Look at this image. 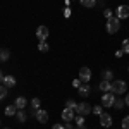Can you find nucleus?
Returning <instances> with one entry per match:
<instances>
[{
    "label": "nucleus",
    "instance_id": "nucleus-24",
    "mask_svg": "<svg viewBox=\"0 0 129 129\" xmlns=\"http://www.w3.org/2000/svg\"><path fill=\"white\" fill-rule=\"evenodd\" d=\"M7 89H9V88H5L4 84H0V100L5 98V95H7Z\"/></svg>",
    "mask_w": 129,
    "mask_h": 129
},
{
    "label": "nucleus",
    "instance_id": "nucleus-17",
    "mask_svg": "<svg viewBox=\"0 0 129 129\" xmlns=\"http://www.w3.org/2000/svg\"><path fill=\"white\" fill-rule=\"evenodd\" d=\"M16 117H17V120H19V122H24L28 115H26V112H24V109H19V110H17V114H16Z\"/></svg>",
    "mask_w": 129,
    "mask_h": 129
},
{
    "label": "nucleus",
    "instance_id": "nucleus-1",
    "mask_svg": "<svg viewBox=\"0 0 129 129\" xmlns=\"http://www.w3.org/2000/svg\"><path fill=\"white\" fill-rule=\"evenodd\" d=\"M119 28H120V19H119V17L112 16V17H109V19H107V33L115 35V33L119 31Z\"/></svg>",
    "mask_w": 129,
    "mask_h": 129
},
{
    "label": "nucleus",
    "instance_id": "nucleus-4",
    "mask_svg": "<svg viewBox=\"0 0 129 129\" xmlns=\"http://www.w3.org/2000/svg\"><path fill=\"white\" fill-rule=\"evenodd\" d=\"M50 31L47 26H38V29H36V38L40 41H47V38H48Z\"/></svg>",
    "mask_w": 129,
    "mask_h": 129
},
{
    "label": "nucleus",
    "instance_id": "nucleus-7",
    "mask_svg": "<svg viewBox=\"0 0 129 129\" xmlns=\"http://www.w3.org/2000/svg\"><path fill=\"white\" fill-rule=\"evenodd\" d=\"M115 12H117V17L119 19H127L129 17V5H119Z\"/></svg>",
    "mask_w": 129,
    "mask_h": 129
},
{
    "label": "nucleus",
    "instance_id": "nucleus-10",
    "mask_svg": "<svg viewBox=\"0 0 129 129\" xmlns=\"http://www.w3.org/2000/svg\"><path fill=\"white\" fill-rule=\"evenodd\" d=\"M100 124H102V127H110L112 126V117L109 114H102L100 115Z\"/></svg>",
    "mask_w": 129,
    "mask_h": 129
},
{
    "label": "nucleus",
    "instance_id": "nucleus-20",
    "mask_svg": "<svg viewBox=\"0 0 129 129\" xmlns=\"http://www.w3.org/2000/svg\"><path fill=\"white\" fill-rule=\"evenodd\" d=\"M48 43H47V41H40V45H38V50H40V52H48Z\"/></svg>",
    "mask_w": 129,
    "mask_h": 129
},
{
    "label": "nucleus",
    "instance_id": "nucleus-29",
    "mask_svg": "<svg viewBox=\"0 0 129 129\" xmlns=\"http://www.w3.org/2000/svg\"><path fill=\"white\" fill-rule=\"evenodd\" d=\"M103 14H105V17H107V19L112 17V10H110V9H105V10H103Z\"/></svg>",
    "mask_w": 129,
    "mask_h": 129
},
{
    "label": "nucleus",
    "instance_id": "nucleus-3",
    "mask_svg": "<svg viewBox=\"0 0 129 129\" xmlns=\"http://www.w3.org/2000/svg\"><path fill=\"white\" fill-rule=\"evenodd\" d=\"M114 102H115V95L109 91V93H103V96H102V103H103V107H114Z\"/></svg>",
    "mask_w": 129,
    "mask_h": 129
},
{
    "label": "nucleus",
    "instance_id": "nucleus-27",
    "mask_svg": "<svg viewBox=\"0 0 129 129\" xmlns=\"http://www.w3.org/2000/svg\"><path fill=\"white\" fill-rule=\"evenodd\" d=\"M74 120H76V124H78V126H79V124H84V117H83V115H78Z\"/></svg>",
    "mask_w": 129,
    "mask_h": 129
},
{
    "label": "nucleus",
    "instance_id": "nucleus-13",
    "mask_svg": "<svg viewBox=\"0 0 129 129\" xmlns=\"http://www.w3.org/2000/svg\"><path fill=\"white\" fill-rule=\"evenodd\" d=\"M78 93H79L81 96H88V95H89V86H88V83L81 84L79 88H78Z\"/></svg>",
    "mask_w": 129,
    "mask_h": 129
},
{
    "label": "nucleus",
    "instance_id": "nucleus-32",
    "mask_svg": "<svg viewBox=\"0 0 129 129\" xmlns=\"http://www.w3.org/2000/svg\"><path fill=\"white\" fill-rule=\"evenodd\" d=\"M76 129H86V126H84V124H79V126H78Z\"/></svg>",
    "mask_w": 129,
    "mask_h": 129
},
{
    "label": "nucleus",
    "instance_id": "nucleus-8",
    "mask_svg": "<svg viewBox=\"0 0 129 129\" xmlns=\"http://www.w3.org/2000/svg\"><path fill=\"white\" fill-rule=\"evenodd\" d=\"M74 119V109H66L62 110V120L64 122H71V120Z\"/></svg>",
    "mask_w": 129,
    "mask_h": 129
},
{
    "label": "nucleus",
    "instance_id": "nucleus-23",
    "mask_svg": "<svg viewBox=\"0 0 129 129\" xmlns=\"http://www.w3.org/2000/svg\"><path fill=\"white\" fill-rule=\"evenodd\" d=\"M66 107H67V109H74V110H76L78 103H76L74 100H67V102H66Z\"/></svg>",
    "mask_w": 129,
    "mask_h": 129
},
{
    "label": "nucleus",
    "instance_id": "nucleus-15",
    "mask_svg": "<svg viewBox=\"0 0 129 129\" xmlns=\"http://www.w3.org/2000/svg\"><path fill=\"white\" fill-rule=\"evenodd\" d=\"M102 79H103V81H112V79H114V72H112L110 69L102 71Z\"/></svg>",
    "mask_w": 129,
    "mask_h": 129
},
{
    "label": "nucleus",
    "instance_id": "nucleus-5",
    "mask_svg": "<svg viewBox=\"0 0 129 129\" xmlns=\"http://www.w3.org/2000/svg\"><path fill=\"white\" fill-rule=\"evenodd\" d=\"M91 110H93V109L89 107L88 103H84V102H83V103H78V107H76V112H78V115H83V117H84V115H88Z\"/></svg>",
    "mask_w": 129,
    "mask_h": 129
},
{
    "label": "nucleus",
    "instance_id": "nucleus-18",
    "mask_svg": "<svg viewBox=\"0 0 129 129\" xmlns=\"http://www.w3.org/2000/svg\"><path fill=\"white\" fill-rule=\"evenodd\" d=\"M9 57H10V52L9 50H0V60H2V62H5V60H9Z\"/></svg>",
    "mask_w": 129,
    "mask_h": 129
},
{
    "label": "nucleus",
    "instance_id": "nucleus-33",
    "mask_svg": "<svg viewBox=\"0 0 129 129\" xmlns=\"http://www.w3.org/2000/svg\"><path fill=\"white\" fill-rule=\"evenodd\" d=\"M124 102H126V105H129V93L126 95V100H124Z\"/></svg>",
    "mask_w": 129,
    "mask_h": 129
},
{
    "label": "nucleus",
    "instance_id": "nucleus-25",
    "mask_svg": "<svg viewBox=\"0 0 129 129\" xmlns=\"http://www.w3.org/2000/svg\"><path fill=\"white\" fill-rule=\"evenodd\" d=\"M122 52H124V53H129V40L122 41Z\"/></svg>",
    "mask_w": 129,
    "mask_h": 129
},
{
    "label": "nucleus",
    "instance_id": "nucleus-2",
    "mask_svg": "<svg viewBox=\"0 0 129 129\" xmlns=\"http://www.w3.org/2000/svg\"><path fill=\"white\" fill-rule=\"evenodd\" d=\"M110 91L115 93V95H122V93L127 91V84H126L122 79H115V81H112V88H110Z\"/></svg>",
    "mask_w": 129,
    "mask_h": 129
},
{
    "label": "nucleus",
    "instance_id": "nucleus-6",
    "mask_svg": "<svg viewBox=\"0 0 129 129\" xmlns=\"http://www.w3.org/2000/svg\"><path fill=\"white\" fill-rule=\"evenodd\" d=\"M79 79H81V83H89V79H91V71L88 67H81L79 69Z\"/></svg>",
    "mask_w": 129,
    "mask_h": 129
},
{
    "label": "nucleus",
    "instance_id": "nucleus-19",
    "mask_svg": "<svg viewBox=\"0 0 129 129\" xmlns=\"http://www.w3.org/2000/svg\"><path fill=\"white\" fill-rule=\"evenodd\" d=\"M81 5H84V7H95L96 5V0H79Z\"/></svg>",
    "mask_w": 129,
    "mask_h": 129
},
{
    "label": "nucleus",
    "instance_id": "nucleus-28",
    "mask_svg": "<svg viewBox=\"0 0 129 129\" xmlns=\"http://www.w3.org/2000/svg\"><path fill=\"white\" fill-rule=\"evenodd\" d=\"M91 112H95V114H98V115H102L103 112H102V107H93V110Z\"/></svg>",
    "mask_w": 129,
    "mask_h": 129
},
{
    "label": "nucleus",
    "instance_id": "nucleus-21",
    "mask_svg": "<svg viewBox=\"0 0 129 129\" xmlns=\"http://www.w3.org/2000/svg\"><path fill=\"white\" fill-rule=\"evenodd\" d=\"M124 103H126L124 100H120V98H115V102H114V107H115V109H122V107H124Z\"/></svg>",
    "mask_w": 129,
    "mask_h": 129
},
{
    "label": "nucleus",
    "instance_id": "nucleus-12",
    "mask_svg": "<svg viewBox=\"0 0 129 129\" xmlns=\"http://www.w3.org/2000/svg\"><path fill=\"white\" fill-rule=\"evenodd\" d=\"M26 103H28V100L24 98V96H17V98H16V102H14V105L17 107V110H19V109H24V107H26Z\"/></svg>",
    "mask_w": 129,
    "mask_h": 129
},
{
    "label": "nucleus",
    "instance_id": "nucleus-11",
    "mask_svg": "<svg viewBox=\"0 0 129 129\" xmlns=\"http://www.w3.org/2000/svg\"><path fill=\"white\" fill-rule=\"evenodd\" d=\"M5 88H14L16 86V78L14 76H4V83H2Z\"/></svg>",
    "mask_w": 129,
    "mask_h": 129
},
{
    "label": "nucleus",
    "instance_id": "nucleus-22",
    "mask_svg": "<svg viewBox=\"0 0 129 129\" xmlns=\"http://www.w3.org/2000/svg\"><path fill=\"white\" fill-rule=\"evenodd\" d=\"M31 107H33L35 110L40 109V98H33V100H31Z\"/></svg>",
    "mask_w": 129,
    "mask_h": 129
},
{
    "label": "nucleus",
    "instance_id": "nucleus-31",
    "mask_svg": "<svg viewBox=\"0 0 129 129\" xmlns=\"http://www.w3.org/2000/svg\"><path fill=\"white\" fill-rule=\"evenodd\" d=\"M52 129H66V127H64V126H60V124H55Z\"/></svg>",
    "mask_w": 129,
    "mask_h": 129
},
{
    "label": "nucleus",
    "instance_id": "nucleus-9",
    "mask_svg": "<svg viewBox=\"0 0 129 129\" xmlns=\"http://www.w3.org/2000/svg\"><path fill=\"white\" fill-rule=\"evenodd\" d=\"M35 117H36V120H38V122L45 124V122L48 120V114H47V110L38 109V110H36V114H35Z\"/></svg>",
    "mask_w": 129,
    "mask_h": 129
},
{
    "label": "nucleus",
    "instance_id": "nucleus-16",
    "mask_svg": "<svg viewBox=\"0 0 129 129\" xmlns=\"http://www.w3.org/2000/svg\"><path fill=\"white\" fill-rule=\"evenodd\" d=\"M16 114H17V107H16V105H9V107H5V115L12 117V115H16Z\"/></svg>",
    "mask_w": 129,
    "mask_h": 129
},
{
    "label": "nucleus",
    "instance_id": "nucleus-26",
    "mask_svg": "<svg viewBox=\"0 0 129 129\" xmlns=\"http://www.w3.org/2000/svg\"><path fill=\"white\" fill-rule=\"evenodd\" d=\"M122 129H129V115L124 117V120H122Z\"/></svg>",
    "mask_w": 129,
    "mask_h": 129
},
{
    "label": "nucleus",
    "instance_id": "nucleus-14",
    "mask_svg": "<svg viewBox=\"0 0 129 129\" xmlns=\"http://www.w3.org/2000/svg\"><path fill=\"white\" fill-rule=\"evenodd\" d=\"M110 88H112V81H103L102 79V83H100V89H102L103 93H109Z\"/></svg>",
    "mask_w": 129,
    "mask_h": 129
},
{
    "label": "nucleus",
    "instance_id": "nucleus-35",
    "mask_svg": "<svg viewBox=\"0 0 129 129\" xmlns=\"http://www.w3.org/2000/svg\"><path fill=\"white\" fill-rule=\"evenodd\" d=\"M127 71H129V66H127Z\"/></svg>",
    "mask_w": 129,
    "mask_h": 129
},
{
    "label": "nucleus",
    "instance_id": "nucleus-30",
    "mask_svg": "<svg viewBox=\"0 0 129 129\" xmlns=\"http://www.w3.org/2000/svg\"><path fill=\"white\" fill-rule=\"evenodd\" d=\"M72 86H74V88H79L81 86V79H74L72 81Z\"/></svg>",
    "mask_w": 129,
    "mask_h": 129
},
{
    "label": "nucleus",
    "instance_id": "nucleus-34",
    "mask_svg": "<svg viewBox=\"0 0 129 129\" xmlns=\"http://www.w3.org/2000/svg\"><path fill=\"white\" fill-rule=\"evenodd\" d=\"M0 83H4V74H2V71H0Z\"/></svg>",
    "mask_w": 129,
    "mask_h": 129
}]
</instances>
